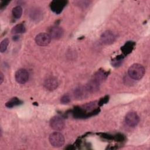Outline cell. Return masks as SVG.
I'll use <instances>...</instances> for the list:
<instances>
[{"mask_svg": "<svg viewBox=\"0 0 150 150\" xmlns=\"http://www.w3.org/2000/svg\"><path fill=\"white\" fill-rule=\"evenodd\" d=\"M128 73L131 79L138 80L142 79L144 76L145 73V69L142 65L138 63H135L132 64L129 67Z\"/></svg>", "mask_w": 150, "mask_h": 150, "instance_id": "1", "label": "cell"}, {"mask_svg": "<svg viewBox=\"0 0 150 150\" xmlns=\"http://www.w3.org/2000/svg\"><path fill=\"white\" fill-rule=\"evenodd\" d=\"M50 144L56 148H59L63 145L64 143V138L63 135L58 132H54L51 134L49 138Z\"/></svg>", "mask_w": 150, "mask_h": 150, "instance_id": "2", "label": "cell"}, {"mask_svg": "<svg viewBox=\"0 0 150 150\" xmlns=\"http://www.w3.org/2000/svg\"><path fill=\"white\" fill-rule=\"evenodd\" d=\"M50 126L54 131H61L64 127V120L60 116H54L50 121Z\"/></svg>", "mask_w": 150, "mask_h": 150, "instance_id": "3", "label": "cell"}, {"mask_svg": "<svg viewBox=\"0 0 150 150\" xmlns=\"http://www.w3.org/2000/svg\"><path fill=\"white\" fill-rule=\"evenodd\" d=\"M126 124L130 127H134L137 125L139 121V118L135 111L128 112L125 118Z\"/></svg>", "mask_w": 150, "mask_h": 150, "instance_id": "4", "label": "cell"}, {"mask_svg": "<svg viewBox=\"0 0 150 150\" xmlns=\"http://www.w3.org/2000/svg\"><path fill=\"white\" fill-rule=\"evenodd\" d=\"M51 40V37L49 34L46 33H40L36 35L35 42L37 45L40 46H45L48 45Z\"/></svg>", "mask_w": 150, "mask_h": 150, "instance_id": "5", "label": "cell"}, {"mask_svg": "<svg viewBox=\"0 0 150 150\" xmlns=\"http://www.w3.org/2000/svg\"><path fill=\"white\" fill-rule=\"evenodd\" d=\"M16 81L20 84L26 83L29 79V73L26 70L20 69L18 70L15 74Z\"/></svg>", "mask_w": 150, "mask_h": 150, "instance_id": "6", "label": "cell"}, {"mask_svg": "<svg viewBox=\"0 0 150 150\" xmlns=\"http://www.w3.org/2000/svg\"><path fill=\"white\" fill-rule=\"evenodd\" d=\"M67 1L63 0L53 1L50 5L51 10L56 14L60 13L66 5Z\"/></svg>", "mask_w": 150, "mask_h": 150, "instance_id": "7", "label": "cell"}, {"mask_svg": "<svg viewBox=\"0 0 150 150\" xmlns=\"http://www.w3.org/2000/svg\"><path fill=\"white\" fill-rule=\"evenodd\" d=\"M101 40L105 45L112 44L115 39L114 34L111 30H106L101 35Z\"/></svg>", "mask_w": 150, "mask_h": 150, "instance_id": "8", "label": "cell"}, {"mask_svg": "<svg viewBox=\"0 0 150 150\" xmlns=\"http://www.w3.org/2000/svg\"><path fill=\"white\" fill-rule=\"evenodd\" d=\"M64 33L63 29L59 26H54L52 27L49 30V35L51 38L54 39H60Z\"/></svg>", "mask_w": 150, "mask_h": 150, "instance_id": "9", "label": "cell"}, {"mask_svg": "<svg viewBox=\"0 0 150 150\" xmlns=\"http://www.w3.org/2000/svg\"><path fill=\"white\" fill-rule=\"evenodd\" d=\"M45 87L49 91H53L57 88L58 86L57 80L53 77L47 79L44 82Z\"/></svg>", "mask_w": 150, "mask_h": 150, "instance_id": "10", "label": "cell"}, {"mask_svg": "<svg viewBox=\"0 0 150 150\" xmlns=\"http://www.w3.org/2000/svg\"><path fill=\"white\" fill-rule=\"evenodd\" d=\"M100 84L98 81L95 80L94 79L90 81L86 86V88L88 93H95L99 90Z\"/></svg>", "mask_w": 150, "mask_h": 150, "instance_id": "11", "label": "cell"}, {"mask_svg": "<svg viewBox=\"0 0 150 150\" xmlns=\"http://www.w3.org/2000/svg\"><path fill=\"white\" fill-rule=\"evenodd\" d=\"M88 93V92L87 90L86 87L81 86V87H79L74 90V94L76 98H77V99H83L87 97Z\"/></svg>", "mask_w": 150, "mask_h": 150, "instance_id": "12", "label": "cell"}, {"mask_svg": "<svg viewBox=\"0 0 150 150\" xmlns=\"http://www.w3.org/2000/svg\"><path fill=\"white\" fill-rule=\"evenodd\" d=\"M135 45V43L134 42L128 41L121 47V50L124 55H127L132 52Z\"/></svg>", "mask_w": 150, "mask_h": 150, "instance_id": "13", "label": "cell"}, {"mask_svg": "<svg viewBox=\"0 0 150 150\" xmlns=\"http://www.w3.org/2000/svg\"><path fill=\"white\" fill-rule=\"evenodd\" d=\"M108 76V74L107 72L104 70H98L94 76V79L98 81L99 83H102L104 80H105Z\"/></svg>", "mask_w": 150, "mask_h": 150, "instance_id": "14", "label": "cell"}, {"mask_svg": "<svg viewBox=\"0 0 150 150\" xmlns=\"http://www.w3.org/2000/svg\"><path fill=\"white\" fill-rule=\"evenodd\" d=\"M22 103L23 102L17 97H13L11 98L9 101L6 102V103L5 104V106L8 108H12L15 106H17L22 104Z\"/></svg>", "mask_w": 150, "mask_h": 150, "instance_id": "15", "label": "cell"}, {"mask_svg": "<svg viewBox=\"0 0 150 150\" xmlns=\"http://www.w3.org/2000/svg\"><path fill=\"white\" fill-rule=\"evenodd\" d=\"M26 29L25 26L23 24L20 23L15 25L13 28L12 29L11 32L12 34H20V33H23L25 32Z\"/></svg>", "mask_w": 150, "mask_h": 150, "instance_id": "16", "label": "cell"}, {"mask_svg": "<svg viewBox=\"0 0 150 150\" xmlns=\"http://www.w3.org/2000/svg\"><path fill=\"white\" fill-rule=\"evenodd\" d=\"M12 14L14 18L19 19L21 18L22 14V8L20 6H16L12 9Z\"/></svg>", "mask_w": 150, "mask_h": 150, "instance_id": "17", "label": "cell"}, {"mask_svg": "<svg viewBox=\"0 0 150 150\" xmlns=\"http://www.w3.org/2000/svg\"><path fill=\"white\" fill-rule=\"evenodd\" d=\"M123 59H124V56L122 55L117 56L115 59L112 60V65L114 67L120 66L122 62Z\"/></svg>", "mask_w": 150, "mask_h": 150, "instance_id": "18", "label": "cell"}, {"mask_svg": "<svg viewBox=\"0 0 150 150\" xmlns=\"http://www.w3.org/2000/svg\"><path fill=\"white\" fill-rule=\"evenodd\" d=\"M9 39L6 38L5 39H4L1 42V44H0V52L1 53H3L4 52L6 51V49H7V47L9 45Z\"/></svg>", "mask_w": 150, "mask_h": 150, "instance_id": "19", "label": "cell"}, {"mask_svg": "<svg viewBox=\"0 0 150 150\" xmlns=\"http://www.w3.org/2000/svg\"><path fill=\"white\" fill-rule=\"evenodd\" d=\"M40 14H41V13L38 10L32 11L30 13V16L32 18V19H36V20L40 18Z\"/></svg>", "mask_w": 150, "mask_h": 150, "instance_id": "20", "label": "cell"}, {"mask_svg": "<svg viewBox=\"0 0 150 150\" xmlns=\"http://www.w3.org/2000/svg\"><path fill=\"white\" fill-rule=\"evenodd\" d=\"M70 101V97L67 95H64L60 98V102L62 104H68Z\"/></svg>", "mask_w": 150, "mask_h": 150, "instance_id": "21", "label": "cell"}, {"mask_svg": "<svg viewBox=\"0 0 150 150\" xmlns=\"http://www.w3.org/2000/svg\"><path fill=\"white\" fill-rule=\"evenodd\" d=\"M108 100H109V96H105L103 98H101L100 99V100L98 102V105L101 106L103 104H106L108 101Z\"/></svg>", "mask_w": 150, "mask_h": 150, "instance_id": "22", "label": "cell"}, {"mask_svg": "<svg viewBox=\"0 0 150 150\" xmlns=\"http://www.w3.org/2000/svg\"><path fill=\"white\" fill-rule=\"evenodd\" d=\"M115 139L118 141H122L124 140V137L121 134H117L116 136H115Z\"/></svg>", "mask_w": 150, "mask_h": 150, "instance_id": "23", "label": "cell"}, {"mask_svg": "<svg viewBox=\"0 0 150 150\" xmlns=\"http://www.w3.org/2000/svg\"><path fill=\"white\" fill-rule=\"evenodd\" d=\"M9 2V1H2L1 4V9H3L4 7H5L8 3Z\"/></svg>", "mask_w": 150, "mask_h": 150, "instance_id": "24", "label": "cell"}, {"mask_svg": "<svg viewBox=\"0 0 150 150\" xmlns=\"http://www.w3.org/2000/svg\"><path fill=\"white\" fill-rule=\"evenodd\" d=\"M4 80V74L2 72L0 73V84H1Z\"/></svg>", "mask_w": 150, "mask_h": 150, "instance_id": "25", "label": "cell"}]
</instances>
